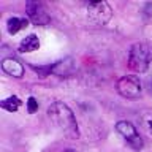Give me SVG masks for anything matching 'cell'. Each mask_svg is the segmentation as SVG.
Instances as JSON below:
<instances>
[{
    "instance_id": "1",
    "label": "cell",
    "mask_w": 152,
    "mask_h": 152,
    "mask_svg": "<svg viewBox=\"0 0 152 152\" xmlns=\"http://www.w3.org/2000/svg\"><path fill=\"white\" fill-rule=\"evenodd\" d=\"M46 114L49 117L51 124L56 127V130H59L64 136L68 138L79 136L78 122H76V117L68 104H65L64 102H54L48 108Z\"/></svg>"
},
{
    "instance_id": "2",
    "label": "cell",
    "mask_w": 152,
    "mask_h": 152,
    "mask_svg": "<svg viewBox=\"0 0 152 152\" xmlns=\"http://www.w3.org/2000/svg\"><path fill=\"white\" fill-rule=\"evenodd\" d=\"M152 64V46L149 43H135L128 51V66L136 73H144Z\"/></svg>"
},
{
    "instance_id": "3",
    "label": "cell",
    "mask_w": 152,
    "mask_h": 152,
    "mask_svg": "<svg viewBox=\"0 0 152 152\" xmlns=\"http://www.w3.org/2000/svg\"><path fill=\"white\" fill-rule=\"evenodd\" d=\"M87 13H89V18L92 19L95 24L98 26H104L111 21L113 18V10L109 7L108 2H90L87 3Z\"/></svg>"
},
{
    "instance_id": "4",
    "label": "cell",
    "mask_w": 152,
    "mask_h": 152,
    "mask_svg": "<svg viewBox=\"0 0 152 152\" xmlns=\"http://www.w3.org/2000/svg\"><path fill=\"white\" fill-rule=\"evenodd\" d=\"M116 87H117V92L125 98H138L141 95V90H142L140 78L138 76H132V75L122 76L117 81Z\"/></svg>"
},
{
    "instance_id": "5",
    "label": "cell",
    "mask_w": 152,
    "mask_h": 152,
    "mask_svg": "<svg viewBox=\"0 0 152 152\" xmlns=\"http://www.w3.org/2000/svg\"><path fill=\"white\" fill-rule=\"evenodd\" d=\"M116 130L125 138L127 144L130 146L132 149H135V151H141L142 149V140H141L140 133H138V130H136V127L133 125L132 122L119 121L116 124Z\"/></svg>"
},
{
    "instance_id": "6",
    "label": "cell",
    "mask_w": 152,
    "mask_h": 152,
    "mask_svg": "<svg viewBox=\"0 0 152 152\" xmlns=\"http://www.w3.org/2000/svg\"><path fill=\"white\" fill-rule=\"evenodd\" d=\"M26 11H27L28 21L33 22L35 26H48L51 22L49 14H48V11L40 2H27Z\"/></svg>"
},
{
    "instance_id": "7",
    "label": "cell",
    "mask_w": 152,
    "mask_h": 152,
    "mask_svg": "<svg viewBox=\"0 0 152 152\" xmlns=\"http://www.w3.org/2000/svg\"><path fill=\"white\" fill-rule=\"evenodd\" d=\"M2 70L7 75L13 76V78H22L24 76V65L18 59H13V57L2 60Z\"/></svg>"
},
{
    "instance_id": "8",
    "label": "cell",
    "mask_w": 152,
    "mask_h": 152,
    "mask_svg": "<svg viewBox=\"0 0 152 152\" xmlns=\"http://www.w3.org/2000/svg\"><path fill=\"white\" fill-rule=\"evenodd\" d=\"M75 70V65H73V59H64V60H59L56 64L51 65V73L56 75V76H68L73 73Z\"/></svg>"
},
{
    "instance_id": "9",
    "label": "cell",
    "mask_w": 152,
    "mask_h": 152,
    "mask_svg": "<svg viewBox=\"0 0 152 152\" xmlns=\"http://www.w3.org/2000/svg\"><path fill=\"white\" fill-rule=\"evenodd\" d=\"M40 48V40L35 33H30L27 35L19 45V52H33Z\"/></svg>"
},
{
    "instance_id": "10",
    "label": "cell",
    "mask_w": 152,
    "mask_h": 152,
    "mask_svg": "<svg viewBox=\"0 0 152 152\" xmlns=\"http://www.w3.org/2000/svg\"><path fill=\"white\" fill-rule=\"evenodd\" d=\"M7 26H8V33H10V35H16V33H18V32H21L22 28L28 27V19L13 16V18H10V19H8Z\"/></svg>"
},
{
    "instance_id": "11",
    "label": "cell",
    "mask_w": 152,
    "mask_h": 152,
    "mask_svg": "<svg viewBox=\"0 0 152 152\" xmlns=\"http://www.w3.org/2000/svg\"><path fill=\"white\" fill-rule=\"evenodd\" d=\"M21 104H22L21 98L16 97V95H11V97H8V98L2 100L0 106H2L3 109H7V111H10V113H16L18 109H19V106H21Z\"/></svg>"
},
{
    "instance_id": "12",
    "label": "cell",
    "mask_w": 152,
    "mask_h": 152,
    "mask_svg": "<svg viewBox=\"0 0 152 152\" xmlns=\"http://www.w3.org/2000/svg\"><path fill=\"white\" fill-rule=\"evenodd\" d=\"M26 104H27V111L30 113V114H33V113L38 111V102H37L35 97H28L27 102H26Z\"/></svg>"
},
{
    "instance_id": "13",
    "label": "cell",
    "mask_w": 152,
    "mask_h": 152,
    "mask_svg": "<svg viewBox=\"0 0 152 152\" xmlns=\"http://www.w3.org/2000/svg\"><path fill=\"white\" fill-rule=\"evenodd\" d=\"M147 125H149V128H151V132H152V121H149V122H147Z\"/></svg>"
},
{
    "instance_id": "14",
    "label": "cell",
    "mask_w": 152,
    "mask_h": 152,
    "mask_svg": "<svg viewBox=\"0 0 152 152\" xmlns=\"http://www.w3.org/2000/svg\"><path fill=\"white\" fill-rule=\"evenodd\" d=\"M65 152H76V151H73V149H66Z\"/></svg>"
},
{
    "instance_id": "15",
    "label": "cell",
    "mask_w": 152,
    "mask_h": 152,
    "mask_svg": "<svg viewBox=\"0 0 152 152\" xmlns=\"http://www.w3.org/2000/svg\"><path fill=\"white\" fill-rule=\"evenodd\" d=\"M151 89H152V81H151Z\"/></svg>"
}]
</instances>
